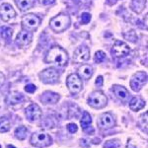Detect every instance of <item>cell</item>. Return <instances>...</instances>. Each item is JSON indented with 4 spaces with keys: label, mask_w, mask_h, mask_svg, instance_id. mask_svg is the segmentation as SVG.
I'll return each instance as SVG.
<instances>
[{
    "label": "cell",
    "mask_w": 148,
    "mask_h": 148,
    "mask_svg": "<svg viewBox=\"0 0 148 148\" xmlns=\"http://www.w3.org/2000/svg\"><path fill=\"white\" fill-rule=\"evenodd\" d=\"M67 52L59 47H53L47 51L45 61L47 63H56L58 66H65L67 64Z\"/></svg>",
    "instance_id": "obj_1"
},
{
    "label": "cell",
    "mask_w": 148,
    "mask_h": 148,
    "mask_svg": "<svg viewBox=\"0 0 148 148\" xmlns=\"http://www.w3.org/2000/svg\"><path fill=\"white\" fill-rule=\"evenodd\" d=\"M49 25L56 32H63L70 26V18L65 14H59L58 16L51 19Z\"/></svg>",
    "instance_id": "obj_2"
},
{
    "label": "cell",
    "mask_w": 148,
    "mask_h": 148,
    "mask_svg": "<svg viewBox=\"0 0 148 148\" xmlns=\"http://www.w3.org/2000/svg\"><path fill=\"white\" fill-rule=\"evenodd\" d=\"M51 143V137L45 132H36L31 137V144L36 147H47Z\"/></svg>",
    "instance_id": "obj_3"
},
{
    "label": "cell",
    "mask_w": 148,
    "mask_h": 148,
    "mask_svg": "<svg viewBox=\"0 0 148 148\" xmlns=\"http://www.w3.org/2000/svg\"><path fill=\"white\" fill-rule=\"evenodd\" d=\"M107 103H108V98L106 97V95H104V93L99 91L92 93L88 99V104L96 109L104 108L107 105Z\"/></svg>",
    "instance_id": "obj_4"
},
{
    "label": "cell",
    "mask_w": 148,
    "mask_h": 148,
    "mask_svg": "<svg viewBox=\"0 0 148 148\" xmlns=\"http://www.w3.org/2000/svg\"><path fill=\"white\" fill-rule=\"evenodd\" d=\"M39 76L40 80L46 84H54L58 81L59 78V74L57 72V70L52 67L45 69L44 71H42L39 74Z\"/></svg>",
    "instance_id": "obj_5"
},
{
    "label": "cell",
    "mask_w": 148,
    "mask_h": 148,
    "mask_svg": "<svg viewBox=\"0 0 148 148\" xmlns=\"http://www.w3.org/2000/svg\"><path fill=\"white\" fill-rule=\"evenodd\" d=\"M66 85H67L68 90L72 94H77L82 89V81L79 76L75 73H72L68 76L66 80Z\"/></svg>",
    "instance_id": "obj_6"
},
{
    "label": "cell",
    "mask_w": 148,
    "mask_h": 148,
    "mask_svg": "<svg viewBox=\"0 0 148 148\" xmlns=\"http://www.w3.org/2000/svg\"><path fill=\"white\" fill-rule=\"evenodd\" d=\"M40 24V19L35 14H27L22 18V27L26 31L36 30Z\"/></svg>",
    "instance_id": "obj_7"
},
{
    "label": "cell",
    "mask_w": 148,
    "mask_h": 148,
    "mask_svg": "<svg viewBox=\"0 0 148 148\" xmlns=\"http://www.w3.org/2000/svg\"><path fill=\"white\" fill-rule=\"evenodd\" d=\"M147 81V74L142 71L133 74V76L131 77L130 80V87L133 91L137 92L140 90V88L142 87V85L144 83H146Z\"/></svg>",
    "instance_id": "obj_8"
},
{
    "label": "cell",
    "mask_w": 148,
    "mask_h": 148,
    "mask_svg": "<svg viewBox=\"0 0 148 148\" xmlns=\"http://www.w3.org/2000/svg\"><path fill=\"white\" fill-rule=\"evenodd\" d=\"M130 49L128 47V45L123 42H121V40H116L114 44L113 47H112V53L116 57L125 56L130 53Z\"/></svg>",
    "instance_id": "obj_9"
},
{
    "label": "cell",
    "mask_w": 148,
    "mask_h": 148,
    "mask_svg": "<svg viewBox=\"0 0 148 148\" xmlns=\"http://www.w3.org/2000/svg\"><path fill=\"white\" fill-rule=\"evenodd\" d=\"M25 114L29 121H35L40 119V116H42V110L39 107V105L31 104L30 106L26 108Z\"/></svg>",
    "instance_id": "obj_10"
},
{
    "label": "cell",
    "mask_w": 148,
    "mask_h": 148,
    "mask_svg": "<svg viewBox=\"0 0 148 148\" xmlns=\"http://www.w3.org/2000/svg\"><path fill=\"white\" fill-rule=\"evenodd\" d=\"M90 57V49L88 47L83 46L80 47L74 51L73 59L76 62H83V61L88 60Z\"/></svg>",
    "instance_id": "obj_11"
},
{
    "label": "cell",
    "mask_w": 148,
    "mask_h": 148,
    "mask_svg": "<svg viewBox=\"0 0 148 148\" xmlns=\"http://www.w3.org/2000/svg\"><path fill=\"white\" fill-rule=\"evenodd\" d=\"M15 16H16V12L10 4L8 3L2 4L1 7H0V17H1L2 20L7 22V21L11 20Z\"/></svg>",
    "instance_id": "obj_12"
},
{
    "label": "cell",
    "mask_w": 148,
    "mask_h": 148,
    "mask_svg": "<svg viewBox=\"0 0 148 148\" xmlns=\"http://www.w3.org/2000/svg\"><path fill=\"white\" fill-rule=\"evenodd\" d=\"M98 125L101 128H111L114 125V120L111 114H102L98 119Z\"/></svg>",
    "instance_id": "obj_13"
},
{
    "label": "cell",
    "mask_w": 148,
    "mask_h": 148,
    "mask_svg": "<svg viewBox=\"0 0 148 148\" xmlns=\"http://www.w3.org/2000/svg\"><path fill=\"white\" fill-rule=\"evenodd\" d=\"M33 40V34L30 31H26L23 30L21 32H19V34L17 35L16 38V42L21 47H25L31 44Z\"/></svg>",
    "instance_id": "obj_14"
},
{
    "label": "cell",
    "mask_w": 148,
    "mask_h": 148,
    "mask_svg": "<svg viewBox=\"0 0 148 148\" xmlns=\"http://www.w3.org/2000/svg\"><path fill=\"white\" fill-rule=\"evenodd\" d=\"M59 95L54 92L47 91L40 96V101L45 104H56L59 100Z\"/></svg>",
    "instance_id": "obj_15"
},
{
    "label": "cell",
    "mask_w": 148,
    "mask_h": 148,
    "mask_svg": "<svg viewBox=\"0 0 148 148\" xmlns=\"http://www.w3.org/2000/svg\"><path fill=\"white\" fill-rule=\"evenodd\" d=\"M6 101L10 105H16V104H19V103H22L23 101H25V97H24L23 94H21V93H19V92H12L8 95Z\"/></svg>",
    "instance_id": "obj_16"
},
{
    "label": "cell",
    "mask_w": 148,
    "mask_h": 148,
    "mask_svg": "<svg viewBox=\"0 0 148 148\" xmlns=\"http://www.w3.org/2000/svg\"><path fill=\"white\" fill-rule=\"evenodd\" d=\"M78 73H79V76L82 79L88 80V79H90L93 75V68H92V66L88 65V64H84V65L79 67Z\"/></svg>",
    "instance_id": "obj_17"
},
{
    "label": "cell",
    "mask_w": 148,
    "mask_h": 148,
    "mask_svg": "<svg viewBox=\"0 0 148 148\" xmlns=\"http://www.w3.org/2000/svg\"><path fill=\"white\" fill-rule=\"evenodd\" d=\"M113 91L114 93V95H116V97L119 98V99L123 100V101H125L130 96V94H128V91L125 89L123 86H120V85H114L113 87Z\"/></svg>",
    "instance_id": "obj_18"
},
{
    "label": "cell",
    "mask_w": 148,
    "mask_h": 148,
    "mask_svg": "<svg viewBox=\"0 0 148 148\" xmlns=\"http://www.w3.org/2000/svg\"><path fill=\"white\" fill-rule=\"evenodd\" d=\"M146 6V0H132L130 3V8L136 14H140Z\"/></svg>",
    "instance_id": "obj_19"
},
{
    "label": "cell",
    "mask_w": 148,
    "mask_h": 148,
    "mask_svg": "<svg viewBox=\"0 0 148 148\" xmlns=\"http://www.w3.org/2000/svg\"><path fill=\"white\" fill-rule=\"evenodd\" d=\"M144 106H145V102L138 97L132 98L131 101L130 102V108L132 110V111H135V112L144 108Z\"/></svg>",
    "instance_id": "obj_20"
},
{
    "label": "cell",
    "mask_w": 148,
    "mask_h": 148,
    "mask_svg": "<svg viewBox=\"0 0 148 148\" xmlns=\"http://www.w3.org/2000/svg\"><path fill=\"white\" fill-rule=\"evenodd\" d=\"M15 2L21 11H27L35 4V0H15Z\"/></svg>",
    "instance_id": "obj_21"
},
{
    "label": "cell",
    "mask_w": 148,
    "mask_h": 148,
    "mask_svg": "<svg viewBox=\"0 0 148 148\" xmlns=\"http://www.w3.org/2000/svg\"><path fill=\"white\" fill-rule=\"evenodd\" d=\"M80 123H81V126H82V128L86 131V130H87V128L89 127V125H91V123H92L91 116H90L87 112H84V113H83L82 120H81Z\"/></svg>",
    "instance_id": "obj_22"
},
{
    "label": "cell",
    "mask_w": 148,
    "mask_h": 148,
    "mask_svg": "<svg viewBox=\"0 0 148 148\" xmlns=\"http://www.w3.org/2000/svg\"><path fill=\"white\" fill-rule=\"evenodd\" d=\"M11 123L9 119L7 118H0V132H7L10 130Z\"/></svg>",
    "instance_id": "obj_23"
},
{
    "label": "cell",
    "mask_w": 148,
    "mask_h": 148,
    "mask_svg": "<svg viewBox=\"0 0 148 148\" xmlns=\"http://www.w3.org/2000/svg\"><path fill=\"white\" fill-rule=\"evenodd\" d=\"M27 132H28L27 127H25V126H19L15 130V136L19 140H24L26 136H27Z\"/></svg>",
    "instance_id": "obj_24"
},
{
    "label": "cell",
    "mask_w": 148,
    "mask_h": 148,
    "mask_svg": "<svg viewBox=\"0 0 148 148\" xmlns=\"http://www.w3.org/2000/svg\"><path fill=\"white\" fill-rule=\"evenodd\" d=\"M0 34L5 40H9L12 37V30L9 27H1L0 28Z\"/></svg>",
    "instance_id": "obj_25"
},
{
    "label": "cell",
    "mask_w": 148,
    "mask_h": 148,
    "mask_svg": "<svg viewBox=\"0 0 148 148\" xmlns=\"http://www.w3.org/2000/svg\"><path fill=\"white\" fill-rule=\"evenodd\" d=\"M121 143L119 140H109L105 143L104 148H120Z\"/></svg>",
    "instance_id": "obj_26"
},
{
    "label": "cell",
    "mask_w": 148,
    "mask_h": 148,
    "mask_svg": "<svg viewBox=\"0 0 148 148\" xmlns=\"http://www.w3.org/2000/svg\"><path fill=\"white\" fill-rule=\"evenodd\" d=\"M105 58H106V54H105V52L102 51H97L96 54H95V62H97V63L103 62V61L105 60Z\"/></svg>",
    "instance_id": "obj_27"
},
{
    "label": "cell",
    "mask_w": 148,
    "mask_h": 148,
    "mask_svg": "<svg viewBox=\"0 0 148 148\" xmlns=\"http://www.w3.org/2000/svg\"><path fill=\"white\" fill-rule=\"evenodd\" d=\"M91 20V15L89 13H82L81 15V23L82 24H88Z\"/></svg>",
    "instance_id": "obj_28"
},
{
    "label": "cell",
    "mask_w": 148,
    "mask_h": 148,
    "mask_svg": "<svg viewBox=\"0 0 148 148\" xmlns=\"http://www.w3.org/2000/svg\"><path fill=\"white\" fill-rule=\"evenodd\" d=\"M67 130H68L69 132L74 133V132H76V131L78 130V127H77V125H76L75 123H69V125H67Z\"/></svg>",
    "instance_id": "obj_29"
},
{
    "label": "cell",
    "mask_w": 148,
    "mask_h": 148,
    "mask_svg": "<svg viewBox=\"0 0 148 148\" xmlns=\"http://www.w3.org/2000/svg\"><path fill=\"white\" fill-rule=\"evenodd\" d=\"M36 90H37V87L33 84H29L25 87V91L28 93H34Z\"/></svg>",
    "instance_id": "obj_30"
},
{
    "label": "cell",
    "mask_w": 148,
    "mask_h": 148,
    "mask_svg": "<svg viewBox=\"0 0 148 148\" xmlns=\"http://www.w3.org/2000/svg\"><path fill=\"white\" fill-rule=\"evenodd\" d=\"M103 83H104V79H103L102 76H99V77L96 79V81H95V84H96L98 87H101L103 85Z\"/></svg>",
    "instance_id": "obj_31"
},
{
    "label": "cell",
    "mask_w": 148,
    "mask_h": 148,
    "mask_svg": "<svg viewBox=\"0 0 148 148\" xmlns=\"http://www.w3.org/2000/svg\"><path fill=\"white\" fill-rule=\"evenodd\" d=\"M40 2L44 5H51L56 2V0H40Z\"/></svg>",
    "instance_id": "obj_32"
},
{
    "label": "cell",
    "mask_w": 148,
    "mask_h": 148,
    "mask_svg": "<svg viewBox=\"0 0 148 148\" xmlns=\"http://www.w3.org/2000/svg\"><path fill=\"white\" fill-rule=\"evenodd\" d=\"M4 80H5V76H4L1 72H0V86H1L4 83Z\"/></svg>",
    "instance_id": "obj_33"
},
{
    "label": "cell",
    "mask_w": 148,
    "mask_h": 148,
    "mask_svg": "<svg viewBox=\"0 0 148 148\" xmlns=\"http://www.w3.org/2000/svg\"><path fill=\"white\" fill-rule=\"evenodd\" d=\"M127 148H136V147H135L134 145H132V144H131V143H130V141H128V144H127Z\"/></svg>",
    "instance_id": "obj_34"
},
{
    "label": "cell",
    "mask_w": 148,
    "mask_h": 148,
    "mask_svg": "<svg viewBox=\"0 0 148 148\" xmlns=\"http://www.w3.org/2000/svg\"><path fill=\"white\" fill-rule=\"evenodd\" d=\"M7 148H16V147H14L13 145H7Z\"/></svg>",
    "instance_id": "obj_35"
},
{
    "label": "cell",
    "mask_w": 148,
    "mask_h": 148,
    "mask_svg": "<svg viewBox=\"0 0 148 148\" xmlns=\"http://www.w3.org/2000/svg\"><path fill=\"white\" fill-rule=\"evenodd\" d=\"M75 1H77V2H79V1H85V0H75Z\"/></svg>",
    "instance_id": "obj_36"
},
{
    "label": "cell",
    "mask_w": 148,
    "mask_h": 148,
    "mask_svg": "<svg viewBox=\"0 0 148 148\" xmlns=\"http://www.w3.org/2000/svg\"><path fill=\"white\" fill-rule=\"evenodd\" d=\"M0 148H1V146H0Z\"/></svg>",
    "instance_id": "obj_37"
}]
</instances>
